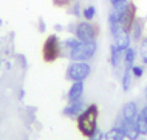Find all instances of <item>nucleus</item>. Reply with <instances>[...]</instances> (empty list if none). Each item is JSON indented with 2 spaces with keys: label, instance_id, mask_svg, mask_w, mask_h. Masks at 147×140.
Masks as SVG:
<instances>
[{
  "label": "nucleus",
  "instance_id": "nucleus-7",
  "mask_svg": "<svg viewBox=\"0 0 147 140\" xmlns=\"http://www.w3.org/2000/svg\"><path fill=\"white\" fill-rule=\"evenodd\" d=\"M85 109V105H84V100H76V102H68V105L63 108V115L67 117H78L82 111Z\"/></svg>",
  "mask_w": 147,
  "mask_h": 140
},
{
  "label": "nucleus",
  "instance_id": "nucleus-3",
  "mask_svg": "<svg viewBox=\"0 0 147 140\" xmlns=\"http://www.w3.org/2000/svg\"><path fill=\"white\" fill-rule=\"evenodd\" d=\"M62 54V43L56 34H50L45 39L42 46V57L47 63H51L54 60H57Z\"/></svg>",
  "mask_w": 147,
  "mask_h": 140
},
{
  "label": "nucleus",
  "instance_id": "nucleus-20",
  "mask_svg": "<svg viewBox=\"0 0 147 140\" xmlns=\"http://www.w3.org/2000/svg\"><path fill=\"white\" fill-rule=\"evenodd\" d=\"M104 137H105V133H102V131L98 128V129L88 137V140H104Z\"/></svg>",
  "mask_w": 147,
  "mask_h": 140
},
{
  "label": "nucleus",
  "instance_id": "nucleus-13",
  "mask_svg": "<svg viewBox=\"0 0 147 140\" xmlns=\"http://www.w3.org/2000/svg\"><path fill=\"white\" fill-rule=\"evenodd\" d=\"M135 59H136V49L132 46H129L124 51V65H125V68H132L135 65Z\"/></svg>",
  "mask_w": 147,
  "mask_h": 140
},
{
  "label": "nucleus",
  "instance_id": "nucleus-12",
  "mask_svg": "<svg viewBox=\"0 0 147 140\" xmlns=\"http://www.w3.org/2000/svg\"><path fill=\"white\" fill-rule=\"evenodd\" d=\"M130 37L133 39V42H140L142 39V22L140 19L135 20L132 28H130Z\"/></svg>",
  "mask_w": 147,
  "mask_h": 140
},
{
  "label": "nucleus",
  "instance_id": "nucleus-6",
  "mask_svg": "<svg viewBox=\"0 0 147 140\" xmlns=\"http://www.w3.org/2000/svg\"><path fill=\"white\" fill-rule=\"evenodd\" d=\"M116 125L122 126V129H124V134H125V139H127V140H138V139H140L141 134H140V131H138L136 122H125V120L122 119V115H121Z\"/></svg>",
  "mask_w": 147,
  "mask_h": 140
},
{
  "label": "nucleus",
  "instance_id": "nucleus-2",
  "mask_svg": "<svg viewBox=\"0 0 147 140\" xmlns=\"http://www.w3.org/2000/svg\"><path fill=\"white\" fill-rule=\"evenodd\" d=\"M96 51H98L96 40H93V42H79L68 53V59L71 62H88L90 59H93Z\"/></svg>",
  "mask_w": 147,
  "mask_h": 140
},
{
  "label": "nucleus",
  "instance_id": "nucleus-1",
  "mask_svg": "<svg viewBox=\"0 0 147 140\" xmlns=\"http://www.w3.org/2000/svg\"><path fill=\"white\" fill-rule=\"evenodd\" d=\"M98 117H99V109L98 105H94V103L85 106V109L78 115V129L84 137L88 139L98 129Z\"/></svg>",
  "mask_w": 147,
  "mask_h": 140
},
{
  "label": "nucleus",
  "instance_id": "nucleus-9",
  "mask_svg": "<svg viewBox=\"0 0 147 140\" xmlns=\"http://www.w3.org/2000/svg\"><path fill=\"white\" fill-rule=\"evenodd\" d=\"M138 114H140V111H138V106L135 102H127L124 106H122V119L125 120V122H135L138 117Z\"/></svg>",
  "mask_w": 147,
  "mask_h": 140
},
{
  "label": "nucleus",
  "instance_id": "nucleus-24",
  "mask_svg": "<svg viewBox=\"0 0 147 140\" xmlns=\"http://www.w3.org/2000/svg\"><path fill=\"white\" fill-rule=\"evenodd\" d=\"M0 68H2V60H0Z\"/></svg>",
  "mask_w": 147,
  "mask_h": 140
},
{
  "label": "nucleus",
  "instance_id": "nucleus-15",
  "mask_svg": "<svg viewBox=\"0 0 147 140\" xmlns=\"http://www.w3.org/2000/svg\"><path fill=\"white\" fill-rule=\"evenodd\" d=\"M135 122H136V126H138V131H140V134H141V135H147V120L144 119V115L140 113Z\"/></svg>",
  "mask_w": 147,
  "mask_h": 140
},
{
  "label": "nucleus",
  "instance_id": "nucleus-10",
  "mask_svg": "<svg viewBox=\"0 0 147 140\" xmlns=\"http://www.w3.org/2000/svg\"><path fill=\"white\" fill-rule=\"evenodd\" d=\"M124 60V51H121L119 48L115 45L110 46V63H112L113 68H118L121 65V62Z\"/></svg>",
  "mask_w": 147,
  "mask_h": 140
},
{
  "label": "nucleus",
  "instance_id": "nucleus-18",
  "mask_svg": "<svg viewBox=\"0 0 147 140\" xmlns=\"http://www.w3.org/2000/svg\"><path fill=\"white\" fill-rule=\"evenodd\" d=\"M140 54H141V59H142V62H144V65H147V37L141 39Z\"/></svg>",
  "mask_w": 147,
  "mask_h": 140
},
{
  "label": "nucleus",
  "instance_id": "nucleus-5",
  "mask_svg": "<svg viewBox=\"0 0 147 140\" xmlns=\"http://www.w3.org/2000/svg\"><path fill=\"white\" fill-rule=\"evenodd\" d=\"M74 37L79 42H93L98 37V28L88 20L79 22L74 28Z\"/></svg>",
  "mask_w": 147,
  "mask_h": 140
},
{
  "label": "nucleus",
  "instance_id": "nucleus-16",
  "mask_svg": "<svg viewBox=\"0 0 147 140\" xmlns=\"http://www.w3.org/2000/svg\"><path fill=\"white\" fill-rule=\"evenodd\" d=\"M82 17H84L85 20H88V22H91V20L96 17V8H94L93 5L85 6L84 9H82Z\"/></svg>",
  "mask_w": 147,
  "mask_h": 140
},
{
  "label": "nucleus",
  "instance_id": "nucleus-11",
  "mask_svg": "<svg viewBox=\"0 0 147 140\" xmlns=\"http://www.w3.org/2000/svg\"><path fill=\"white\" fill-rule=\"evenodd\" d=\"M124 139H125L124 129L119 125H115L113 128H110L105 133V137H104V140H124Z\"/></svg>",
  "mask_w": 147,
  "mask_h": 140
},
{
  "label": "nucleus",
  "instance_id": "nucleus-8",
  "mask_svg": "<svg viewBox=\"0 0 147 140\" xmlns=\"http://www.w3.org/2000/svg\"><path fill=\"white\" fill-rule=\"evenodd\" d=\"M82 95H84V82H73L67 93V100L68 102H76V100H81Z\"/></svg>",
  "mask_w": 147,
  "mask_h": 140
},
{
  "label": "nucleus",
  "instance_id": "nucleus-22",
  "mask_svg": "<svg viewBox=\"0 0 147 140\" xmlns=\"http://www.w3.org/2000/svg\"><path fill=\"white\" fill-rule=\"evenodd\" d=\"M141 114L144 115V119L147 120V106H144V108H142V109H141Z\"/></svg>",
  "mask_w": 147,
  "mask_h": 140
},
{
  "label": "nucleus",
  "instance_id": "nucleus-17",
  "mask_svg": "<svg viewBox=\"0 0 147 140\" xmlns=\"http://www.w3.org/2000/svg\"><path fill=\"white\" fill-rule=\"evenodd\" d=\"M78 43H79V40H78L76 37H68L67 40H63V43H62V48L67 51V54H68L70 51H71L74 46L78 45Z\"/></svg>",
  "mask_w": 147,
  "mask_h": 140
},
{
  "label": "nucleus",
  "instance_id": "nucleus-19",
  "mask_svg": "<svg viewBox=\"0 0 147 140\" xmlns=\"http://www.w3.org/2000/svg\"><path fill=\"white\" fill-rule=\"evenodd\" d=\"M142 74H144V68L142 66H138V65H133L132 66V75L136 79H141Z\"/></svg>",
  "mask_w": 147,
  "mask_h": 140
},
{
  "label": "nucleus",
  "instance_id": "nucleus-14",
  "mask_svg": "<svg viewBox=\"0 0 147 140\" xmlns=\"http://www.w3.org/2000/svg\"><path fill=\"white\" fill-rule=\"evenodd\" d=\"M132 68H125L124 69V74H122V80H121V85H122V89L124 91H129L130 86H132Z\"/></svg>",
  "mask_w": 147,
  "mask_h": 140
},
{
  "label": "nucleus",
  "instance_id": "nucleus-21",
  "mask_svg": "<svg viewBox=\"0 0 147 140\" xmlns=\"http://www.w3.org/2000/svg\"><path fill=\"white\" fill-rule=\"evenodd\" d=\"M39 29H40L42 33L45 31V23H43V20H40V22H39Z\"/></svg>",
  "mask_w": 147,
  "mask_h": 140
},
{
  "label": "nucleus",
  "instance_id": "nucleus-4",
  "mask_svg": "<svg viewBox=\"0 0 147 140\" xmlns=\"http://www.w3.org/2000/svg\"><path fill=\"white\" fill-rule=\"evenodd\" d=\"M91 66L88 62H71L67 68V79L70 82H84L90 75Z\"/></svg>",
  "mask_w": 147,
  "mask_h": 140
},
{
  "label": "nucleus",
  "instance_id": "nucleus-23",
  "mask_svg": "<svg viewBox=\"0 0 147 140\" xmlns=\"http://www.w3.org/2000/svg\"><path fill=\"white\" fill-rule=\"evenodd\" d=\"M146 97H147V86H146Z\"/></svg>",
  "mask_w": 147,
  "mask_h": 140
}]
</instances>
